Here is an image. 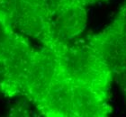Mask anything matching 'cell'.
I'll use <instances>...</instances> for the list:
<instances>
[{
    "label": "cell",
    "mask_w": 126,
    "mask_h": 117,
    "mask_svg": "<svg viewBox=\"0 0 126 117\" xmlns=\"http://www.w3.org/2000/svg\"><path fill=\"white\" fill-rule=\"evenodd\" d=\"M0 9L16 30L61 56L68 42L58 36L46 0H0Z\"/></svg>",
    "instance_id": "cell-1"
},
{
    "label": "cell",
    "mask_w": 126,
    "mask_h": 117,
    "mask_svg": "<svg viewBox=\"0 0 126 117\" xmlns=\"http://www.w3.org/2000/svg\"><path fill=\"white\" fill-rule=\"evenodd\" d=\"M61 58L74 83L110 98L113 71L84 38L68 42Z\"/></svg>",
    "instance_id": "cell-2"
},
{
    "label": "cell",
    "mask_w": 126,
    "mask_h": 117,
    "mask_svg": "<svg viewBox=\"0 0 126 117\" xmlns=\"http://www.w3.org/2000/svg\"><path fill=\"white\" fill-rule=\"evenodd\" d=\"M94 51L105 60L126 92V0L114 18L98 33L84 38Z\"/></svg>",
    "instance_id": "cell-3"
},
{
    "label": "cell",
    "mask_w": 126,
    "mask_h": 117,
    "mask_svg": "<svg viewBox=\"0 0 126 117\" xmlns=\"http://www.w3.org/2000/svg\"><path fill=\"white\" fill-rule=\"evenodd\" d=\"M87 8L84 5H71L50 14L54 29L62 41L73 42L84 33L88 21Z\"/></svg>",
    "instance_id": "cell-4"
},
{
    "label": "cell",
    "mask_w": 126,
    "mask_h": 117,
    "mask_svg": "<svg viewBox=\"0 0 126 117\" xmlns=\"http://www.w3.org/2000/svg\"><path fill=\"white\" fill-rule=\"evenodd\" d=\"M50 14L54 11L71 5H84L87 7L98 4H108L110 0H46Z\"/></svg>",
    "instance_id": "cell-5"
},
{
    "label": "cell",
    "mask_w": 126,
    "mask_h": 117,
    "mask_svg": "<svg viewBox=\"0 0 126 117\" xmlns=\"http://www.w3.org/2000/svg\"><path fill=\"white\" fill-rule=\"evenodd\" d=\"M32 114V111L28 105H24V104H18L15 106L12 112L9 115L13 116H30Z\"/></svg>",
    "instance_id": "cell-6"
}]
</instances>
